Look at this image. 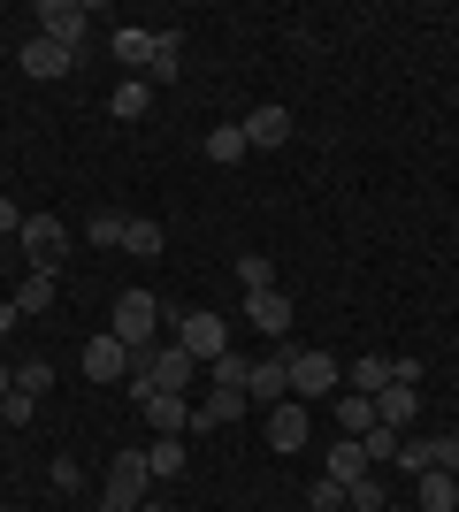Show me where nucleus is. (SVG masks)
Wrapping results in <instances>:
<instances>
[{
    "instance_id": "nucleus-42",
    "label": "nucleus",
    "mask_w": 459,
    "mask_h": 512,
    "mask_svg": "<svg viewBox=\"0 0 459 512\" xmlns=\"http://www.w3.org/2000/svg\"><path fill=\"white\" fill-rule=\"evenodd\" d=\"M452 512H459V505H452Z\"/></svg>"
},
{
    "instance_id": "nucleus-5",
    "label": "nucleus",
    "mask_w": 459,
    "mask_h": 512,
    "mask_svg": "<svg viewBox=\"0 0 459 512\" xmlns=\"http://www.w3.org/2000/svg\"><path fill=\"white\" fill-rule=\"evenodd\" d=\"M85 31H92V8L85 0H39V39H62L85 54Z\"/></svg>"
},
{
    "instance_id": "nucleus-38",
    "label": "nucleus",
    "mask_w": 459,
    "mask_h": 512,
    "mask_svg": "<svg viewBox=\"0 0 459 512\" xmlns=\"http://www.w3.org/2000/svg\"><path fill=\"white\" fill-rule=\"evenodd\" d=\"M8 390H16V367H8V360H0V398H8Z\"/></svg>"
},
{
    "instance_id": "nucleus-18",
    "label": "nucleus",
    "mask_w": 459,
    "mask_h": 512,
    "mask_svg": "<svg viewBox=\"0 0 459 512\" xmlns=\"http://www.w3.org/2000/svg\"><path fill=\"white\" fill-rule=\"evenodd\" d=\"M138 406H146V421L161 428V436H184V428H192V406H184L176 390H153V398H138Z\"/></svg>"
},
{
    "instance_id": "nucleus-10",
    "label": "nucleus",
    "mask_w": 459,
    "mask_h": 512,
    "mask_svg": "<svg viewBox=\"0 0 459 512\" xmlns=\"http://www.w3.org/2000/svg\"><path fill=\"white\" fill-rule=\"evenodd\" d=\"M69 69H77V46H62V39L23 46V77H69Z\"/></svg>"
},
{
    "instance_id": "nucleus-16",
    "label": "nucleus",
    "mask_w": 459,
    "mask_h": 512,
    "mask_svg": "<svg viewBox=\"0 0 459 512\" xmlns=\"http://www.w3.org/2000/svg\"><path fill=\"white\" fill-rule=\"evenodd\" d=\"M459 505V474H414V512H452Z\"/></svg>"
},
{
    "instance_id": "nucleus-11",
    "label": "nucleus",
    "mask_w": 459,
    "mask_h": 512,
    "mask_svg": "<svg viewBox=\"0 0 459 512\" xmlns=\"http://www.w3.org/2000/svg\"><path fill=\"white\" fill-rule=\"evenodd\" d=\"M245 406H253L245 390H207V398L192 406V428H199V436H207V428H230V421H238Z\"/></svg>"
},
{
    "instance_id": "nucleus-39",
    "label": "nucleus",
    "mask_w": 459,
    "mask_h": 512,
    "mask_svg": "<svg viewBox=\"0 0 459 512\" xmlns=\"http://www.w3.org/2000/svg\"><path fill=\"white\" fill-rule=\"evenodd\" d=\"M138 512H169V505H161V497H146V505H138Z\"/></svg>"
},
{
    "instance_id": "nucleus-6",
    "label": "nucleus",
    "mask_w": 459,
    "mask_h": 512,
    "mask_svg": "<svg viewBox=\"0 0 459 512\" xmlns=\"http://www.w3.org/2000/svg\"><path fill=\"white\" fill-rule=\"evenodd\" d=\"M16 245H23L31 260H39V268H54V260L69 253V222H62V214H23Z\"/></svg>"
},
{
    "instance_id": "nucleus-25",
    "label": "nucleus",
    "mask_w": 459,
    "mask_h": 512,
    "mask_svg": "<svg viewBox=\"0 0 459 512\" xmlns=\"http://www.w3.org/2000/svg\"><path fill=\"white\" fill-rule=\"evenodd\" d=\"M161 245H169V237H161V222H146V214H131V222H123V253L153 260V253H161Z\"/></svg>"
},
{
    "instance_id": "nucleus-34",
    "label": "nucleus",
    "mask_w": 459,
    "mask_h": 512,
    "mask_svg": "<svg viewBox=\"0 0 459 512\" xmlns=\"http://www.w3.org/2000/svg\"><path fill=\"white\" fill-rule=\"evenodd\" d=\"M31 413H39V398H23V390H8V398H0V421H8V428H23Z\"/></svg>"
},
{
    "instance_id": "nucleus-33",
    "label": "nucleus",
    "mask_w": 459,
    "mask_h": 512,
    "mask_svg": "<svg viewBox=\"0 0 459 512\" xmlns=\"http://www.w3.org/2000/svg\"><path fill=\"white\" fill-rule=\"evenodd\" d=\"M429 467H437V474H459V436H429Z\"/></svg>"
},
{
    "instance_id": "nucleus-31",
    "label": "nucleus",
    "mask_w": 459,
    "mask_h": 512,
    "mask_svg": "<svg viewBox=\"0 0 459 512\" xmlns=\"http://www.w3.org/2000/svg\"><path fill=\"white\" fill-rule=\"evenodd\" d=\"M306 505L314 512H345V490H337L329 474H314V482H306Z\"/></svg>"
},
{
    "instance_id": "nucleus-14",
    "label": "nucleus",
    "mask_w": 459,
    "mask_h": 512,
    "mask_svg": "<svg viewBox=\"0 0 459 512\" xmlns=\"http://www.w3.org/2000/svg\"><path fill=\"white\" fill-rule=\"evenodd\" d=\"M245 321L268 329V337H284L291 329V291H253V299H245Z\"/></svg>"
},
{
    "instance_id": "nucleus-43",
    "label": "nucleus",
    "mask_w": 459,
    "mask_h": 512,
    "mask_svg": "<svg viewBox=\"0 0 459 512\" xmlns=\"http://www.w3.org/2000/svg\"><path fill=\"white\" fill-rule=\"evenodd\" d=\"M345 512H352V505H345Z\"/></svg>"
},
{
    "instance_id": "nucleus-41",
    "label": "nucleus",
    "mask_w": 459,
    "mask_h": 512,
    "mask_svg": "<svg viewBox=\"0 0 459 512\" xmlns=\"http://www.w3.org/2000/svg\"><path fill=\"white\" fill-rule=\"evenodd\" d=\"M0 512H16V505H0Z\"/></svg>"
},
{
    "instance_id": "nucleus-40",
    "label": "nucleus",
    "mask_w": 459,
    "mask_h": 512,
    "mask_svg": "<svg viewBox=\"0 0 459 512\" xmlns=\"http://www.w3.org/2000/svg\"><path fill=\"white\" fill-rule=\"evenodd\" d=\"M383 512H414V505H383Z\"/></svg>"
},
{
    "instance_id": "nucleus-32",
    "label": "nucleus",
    "mask_w": 459,
    "mask_h": 512,
    "mask_svg": "<svg viewBox=\"0 0 459 512\" xmlns=\"http://www.w3.org/2000/svg\"><path fill=\"white\" fill-rule=\"evenodd\" d=\"M16 390H23V398H39V390H54V367H46V360H23V367H16Z\"/></svg>"
},
{
    "instance_id": "nucleus-8",
    "label": "nucleus",
    "mask_w": 459,
    "mask_h": 512,
    "mask_svg": "<svg viewBox=\"0 0 459 512\" xmlns=\"http://www.w3.org/2000/svg\"><path fill=\"white\" fill-rule=\"evenodd\" d=\"M85 375H92L100 390H108V383H131V352H123L115 337H92V344H85Z\"/></svg>"
},
{
    "instance_id": "nucleus-24",
    "label": "nucleus",
    "mask_w": 459,
    "mask_h": 512,
    "mask_svg": "<svg viewBox=\"0 0 459 512\" xmlns=\"http://www.w3.org/2000/svg\"><path fill=\"white\" fill-rule=\"evenodd\" d=\"M352 390H360V398L391 390V360H383V352H360V360H352Z\"/></svg>"
},
{
    "instance_id": "nucleus-22",
    "label": "nucleus",
    "mask_w": 459,
    "mask_h": 512,
    "mask_svg": "<svg viewBox=\"0 0 459 512\" xmlns=\"http://www.w3.org/2000/svg\"><path fill=\"white\" fill-rule=\"evenodd\" d=\"M337 428L360 444V436L375 428V398H360V390H337Z\"/></svg>"
},
{
    "instance_id": "nucleus-12",
    "label": "nucleus",
    "mask_w": 459,
    "mask_h": 512,
    "mask_svg": "<svg viewBox=\"0 0 459 512\" xmlns=\"http://www.w3.org/2000/svg\"><path fill=\"white\" fill-rule=\"evenodd\" d=\"M268 444H276V451H306V406H299V398L268 406Z\"/></svg>"
},
{
    "instance_id": "nucleus-26",
    "label": "nucleus",
    "mask_w": 459,
    "mask_h": 512,
    "mask_svg": "<svg viewBox=\"0 0 459 512\" xmlns=\"http://www.w3.org/2000/svg\"><path fill=\"white\" fill-rule=\"evenodd\" d=\"M207 375H215V390H253V360H245L238 344H230V352H222V360L207 367Z\"/></svg>"
},
{
    "instance_id": "nucleus-3",
    "label": "nucleus",
    "mask_w": 459,
    "mask_h": 512,
    "mask_svg": "<svg viewBox=\"0 0 459 512\" xmlns=\"http://www.w3.org/2000/svg\"><path fill=\"white\" fill-rule=\"evenodd\" d=\"M176 344H184V352H192L199 367H215L222 352H230V321L199 306V314H184V321H176Z\"/></svg>"
},
{
    "instance_id": "nucleus-35",
    "label": "nucleus",
    "mask_w": 459,
    "mask_h": 512,
    "mask_svg": "<svg viewBox=\"0 0 459 512\" xmlns=\"http://www.w3.org/2000/svg\"><path fill=\"white\" fill-rule=\"evenodd\" d=\"M398 474H429V436H421V444L406 436V451H398Z\"/></svg>"
},
{
    "instance_id": "nucleus-36",
    "label": "nucleus",
    "mask_w": 459,
    "mask_h": 512,
    "mask_svg": "<svg viewBox=\"0 0 459 512\" xmlns=\"http://www.w3.org/2000/svg\"><path fill=\"white\" fill-rule=\"evenodd\" d=\"M54 490H85V467H77V459H54Z\"/></svg>"
},
{
    "instance_id": "nucleus-13",
    "label": "nucleus",
    "mask_w": 459,
    "mask_h": 512,
    "mask_svg": "<svg viewBox=\"0 0 459 512\" xmlns=\"http://www.w3.org/2000/svg\"><path fill=\"white\" fill-rule=\"evenodd\" d=\"M108 46H115V62L131 69V77H146V62H153V46H161V31H138V23H123Z\"/></svg>"
},
{
    "instance_id": "nucleus-7",
    "label": "nucleus",
    "mask_w": 459,
    "mask_h": 512,
    "mask_svg": "<svg viewBox=\"0 0 459 512\" xmlns=\"http://www.w3.org/2000/svg\"><path fill=\"white\" fill-rule=\"evenodd\" d=\"M245 398H253V406H284L291 398V360L284 352H261V360H253V390H245Z\"/></svg>"
},
{
    "instance_id": "nucleus-28",
    "label": "nucleus",
    "mask_w": 459,
    "mask_h": 512,
    "mask_svg": "<svg viewBox=\"0 0 459 512\" xmlns=\"http://www.w3.org/2000/svg\"><path fill=\"white\" fill-rule=\"evenodd\" d=\"M146 467H153V482H176V474H184V444H176V436H161V444L146 451Z\"/></svg>"
},
{
    "instance_id": "nucleus-30",
    "label": "nucleus",
    "mask_w": 459,
    "mask_h": 512,
    "mask_svg": "<svg viewBox=\"0 0 459 512\" xmlns=\"http://www.w3.org/2000/svg\"><path fill=\"white\" fill-rule=\"evenodd\" d=\"M123 222H131V214L100 207V214H92V222H85V237H92V245H123Z\"/></svg>"
},
{
    "instance_id": "nucleus-4",
    "label": "nucleus",
    "mask_w": 459,
    "mask_h": 512,
    "mask_svg": "<svg viewBox=\"0 0 459 512\" xmlns=\"http://www.w3.org/2000/svg\"><path fill=\"white\" fill-rule=\"evenodd\" d=\"M284 360H291V398H337L345 390V367L329 352H284Z\"/></svg>"
},
{
    "instance_id": "nucleus-37",
    "label": "nucleus",
    "mask_w": 459,
    "mask_h": 512,
    "mask_svg": "<svg viewBox=\"0 0 459 512\" xmlns=\"http://www.w3.org/2000/svg\"><path fill=\"white\" fill-rule=\"evenodd\" d=\"M23 230V207H16V199H0V237H16Z\"/></svg>"
},
{
    "instance_id": "nucleus-15",
    "label": "nucleus",
    "mask_w": 459,
    "mask_h": 512,
    "mask_svg": "<svg viewBox=\"0 0 459 512\" xmlns=\"http://www.w3.org/2000/svg\"><path fill=\"white\" fill-rule=\"evenodd\" d=\"M291 138V107H253V115H245V146H284Z\"/></svg>"
},
{
    "instance_id": "nucleus-2",
    "label": "nucleus",
    "mask_w": 459,
    "mask_h": 512,
    "mask_svg": "<svg viewBox=\"0 0 459 512\" xmlns=\"http://www.w3.org/2000/svg\"><path fill=\"white\" fill-rule=\"evenodd\" d=\"M146 497H153L146 451H115V459H108V490H100V512H138Z\"/></svg>"
},
{
    "instance_id": "nucleus-17",
    "label": "nucleus",
    "mask_w": 459,
    "mask_h": 512,
    "mask_svg": "<svg viewBox=\"0 0 459 512\" xmlns=\"http://www.w3.org/2000/svg\"><path fill=\"white\" fill-rule=\"evenodd\" d=\"M62 299V283H54V268H31V276L16 283V314L31 321V314H46V306Z\"/></svg>"
},
{
    "instance_id": "nucleus-23",
    "label": "nucleus",
    "mask_w": 459,
    "mask_h": 512,
    "mask_svg": "<svg viewBox=\"0 0 459 512\" xmlns=\"http://www.w3.org/2000/svg\"><path fill=\"white\" fill-rule=\"evenodd\" d=\"M230 276H238L245 299H253V291H276V260H268V253H238V260H230Z\"/></svg>"
},
{
    "instance_id": "nucleus-27",
    "label": "nucleus",
    "mask_w": 459,
    "mask_h": 512,
    "mask_svg": "<svg viewBox=\"0 0 459 512\" xmlns=\"http://www.w3.org/2000/svg\"><path fill=\"white\" fill-rule=\"evenodd\" d=\"M176 62H184V39H176V31H161V46H153V62H146V85H169Z\"/></svg>"
},
{
    "instance_id": "nucleus-21",
    "label": "nucleus",
    "mask_w": 459,
    "mask_h": 512,
    "mask_svg": "<svg viewBox=\"0 0 459 512\" xmlns=\"http://www.w3.org/2000/svg\"><path fill=\"white\" fill-rule=\"evenodd\" d=\"M329 482H337V490H352V482H360V474H375L368 467V451H360V444H352V436H345V444H337V451H329Z\"/></svg>"
},
{
    "instance_id": "nucleus-29",
    "label": "nucleus",
    "mask_w": 459,
    "mask_h": 512,
    "mask_svg": "<svg viewBox=\"0 0 459 512\" xmlns=\"http://www.w3.org/2000/svg\"><path fill=\"white\" fill-rule=\"evenodd\" d=\"M345 505H352V512H383V505H391V490H383V474H360V482L345 490Z\"/></svg>"
},
{
    "instance_id": "nucleus-9",
    "label": "nucleus",
    "mask_w": 459,
    "mask_h": 512,
    "mask_svg": "<svg viewBox=\"0 0 459 512\" xmlns=\"http://www.w3.org/2000/svg\"><path fill=\"white\" fill-rule=\"evenodd\" d=\"M414 413H421V390H414V383H391V390H375V421H383V428L414 436Z\"/></svg>"
},
{
    "instance_id": "nucleus-20",
    "label": "nucleus",
    "mask_w": 459,
    "mask_h": 512,
    "mask_svg": "<svg viewBox=\"0 0 459 512\" xmlns=\"http://www.w3.org/2000/svg\"><path fill=\"white\" fill-rule=\"evenodd\" d=\"M199 153H207V161H222V169H230V161H245V153H253V146H245V123H215L207 138H199Z\"/></svg>"
},
{
    "instance_id": "nucleus-19",
    "label": "nucleus",
    "mask_w": 459,
    "mask_h": 512,
    "mask_svg": "<svg viewBox=\"0 0 459 512\" xmlns=\"http://www.w3.org/2000/svg\"><path fill=\"white\" fill-rule=\"evenodd\" d=\"M146 107H153V85H146V77H123V85L108 92V115H115V123H146Z\"/></svg>"
},
{
    "instance_id": "nucleus-1",
    "label": "nucleus",
    "mask_w": 459,
    "mask_h": 512,
    "mask_svg": "<svg viewBox=\"0 0 459 512\" xmlns=\"http://www.w3.org/2000/svg\"><path fill=\"white\" fill-rule=\"evenodd\" d=\"M108 337L123 344V352H153V344H161V299H153V291H123Z\"/></svg>"
}]
</instances>
